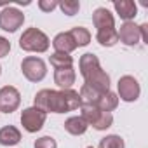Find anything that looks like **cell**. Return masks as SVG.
I'll use <instances>...</instances> for the list:
<instances>
[{
  "label": "cell",
  "instance_id": "6da1fadb",
  "mask_svg": "<svg viewBox=\"0 0 148 148\" xmlns=\"http://www.w3.org/2000/svg\"><path fill=\"white\" fill-rule=\"evenodd\" d=\"M80 96L73 89H63V91H52V89H42L35 94V106L40 108L45 113H64L73 112L80 106Z\"/></svg>",
  "mask_w": 148,
  "mask_h": 148
},
{
  "label": "cell",
  "instance_id": "7a4b0ae2",
  "mask_svg": "<svg viewBox=\"0 0 148 148\" xmlns=\"http://www.w3.org/2000/svg\"><path fill=\"white\" fill-rule=\"evenodd\" d=\"M49 45H51L49 37L44 32H40L38 28L25 30L19 38V47L26 52H45Z\"/></svg>",
  "mask_w": 148,
  "mask_h": 148
},
{
  "label": "cell",
  "instance_id": "3957f363",
  "mask_svg": "<svg viewBox=\"0 0 148 148\" xmlns=\"http://www.w3.org/2000/svg\"><path fill=\"white\" fill-rule=\"evenodd\" d=\"M21 70H23V75H25L30 82H40V80L47 75L45 63H44L40 58H35V56L25 58L23 63H21Z\"/></svg>",
  "mask_w": 148,
  "mask_h": 148
},
{
  "label": "cell",
  "instance_id": "277c9868",
  "mask_svg": "<svg viewBox=\"0 0 148 148\" xmlns=\"http://www.w3.org/2000/svg\"><path fill=\"white\" fill-rule=\"evenodd\" d=\"M45 119H47L45 112H42L37 106H30V108L23 110V113H21V125L28 132H37L44 127Z\"/></svg>",
  "mask_w": 148,
  "mask_h": 148
},
{
  "label": "cell",
  "instance_id": "5b68a950",
  "mask_svg": "<svg viewBox=\"0 0 148 148\" xmlns=\"http://www.w3.org/2000/svg\"><path fill=\"white\" fill-rule=\"evenodd\" d=\"M25 23V14L16 7H5L0 12V28L4 32L14 33L18 28H21Z\"/></svg>",
  "mask_w": 148,
  "mask_h": 148
},
{
  "label": "cell",
  "instance_id": "8992f818",
  "mask_svg": "<svg viewBox=\"0 0 148 148\" xmlns=\"http://www.w3.org/2000/svg\"><path fill=\"white\" fill-rule=\"evenodd\" d=\"M139 92H141V87H139V82L131 77V75H124L119 79V96L122 101L125 103H132L139 98Z\"/></svg>",
  "mask_w": 148,
  "mask_h": 148
},
{
  "label": "cell",
  "instance_id": "52a82bcc",
  "mask_svg": "<svg viewBox=\"0 0 148 148\" xmlns=\"http://www.w3.org/2000/svg\"><path fill=\"white\" fill-rule=\"evenodd\" d=\"M19 103H21V96L16 87L5 86L0 89V112L12 113L19 108Z\"/></svg>",
  "mask_w": 148,
  "mask_h": 148
},
{
  "label": "cell",
  "instance_id": "ba28073f",
  "mask_svg": "<svg viewBox=\"0 0 148 148\" xmlns=\"http://www.w3.org/2000/svg\"><path fill=\"white\" fill-rule=\"evenodd\" d=\"M84 80H86V86L92 87V89L98 91L99 94H105V92L110 91V77H108V73H106L103 68H99L98 71H94L92 75H89V77L84 79Z\"/></svg>",
  "mask_w": 148,
  "mask_h": 148
},
{
  "label": "cell",
  "instance_id": "9c48e42d",
  "mask_svg": "<svg viewBox=\"0 0 148 148\" xmlns=\"http://www.w3.org/2000/svg\"><path fill=\"white\" fill-rule=\"evenodd\" d=\"M119 33V40L125 45H136L141 38L139 35V26L134 25V21H125L122 26H120V32Z\"/></svg>",
  "mask_w": 148,
  "mask_h": 148
},
{
  "label": "cell",
  "instance_id": "30bf717a",
  "mask_svg": "<svg viewBox=\"0 0 148 148\" xmlns=\"http://www.w3.org/2000/svg\"><path fill=\"white\" fill-rule=\"evenodd\" d=\"M92 23H94V26L98 28V32L113 30V28H115L113 14H112L108 9H105V7H98V9L92 12Z\"/></svg>",
  "mask_w": 148,
  "mask_h": 148
},
{
  "label": "cell",
  "instance_id": "8fae6325",
  "mask_svg": "<svg viewBox=\"0 0 148 148\" xmlns=\"http://www.w3.org/2000/svg\"><path fill=\"white\" fill-rule=\"evenodd\" d=\"M75 70H73V66H68V68H58L54 71V82L58 84V87L63 89H71V86L75 84Z\"/></svg>",
  "mask_w": 148,
  "mask_h": 148
},
{
  "label": "cell",
  "instance_id": "7c38bea8",
  "mask_svg": "<svg viewBox=\"0 0 148 148\" xmlns=\"http://www.w3.org/2000/svg\"><path fill=\"white\" fill-rule=\"evenodd\" d=\"M79 68H80V75H82L84 79H87L89 75H92L94 71H98V70L101 68V64H99V59H98L96 54L86 52V54L80 58V61H79Z\"/></svg>",
  "mask_w": 148,
  "mask_h": 148
},
{
  "label": "cell",
  "instance_id": "4fadbf2b",
  "mask_svg": "<svg viewBox=\"0 0 148 148\" xmlns=\"http://www.w3.org/2000/svg\"><path fill=\"white\" fill-rule=\"evenodd\" d=\"M52 45L56 49V52H64V54H70L71 51L77 49V44L75 40L71 38L70 32H63V33H58L52 40Z\"/></svg>",
  "mask_w": 148,
  "mask_h": 148
},
{
  "label": "cell",
  "instance_id": "5bb4252c",
  "mask_svg": "<svg viewBox=\"0 0 148 148\" xmlns=\"http://www.w3.org/2000/svg\"><path fill=\"white\" fill-rule=\"evenodd\" d=\"M113 7H115L117 14L124 21H131L138 14V7H136L134 2H131V0H117V2H113Z\"/></svg>",
  "mask_w": 148,
  "mask_h": 148
},
{
  "label": "cell",
  "instance_id": "9a60e30c",
  "mask_svg": "<svg viewBox=\"0 0 148 148\" xmlns=\"http://www.w3.org/2000/svg\"><path fill=\"white\" fill-rule=\"evenodd\" d=\"M21 141V132L14 125H5L0 129V145L2 146H14Z\"/></svg>",
  "mask_w": 148,
  "mask_h": 148
},
{
  "label": "cell",
  "instance_id": "2e32d148",
  "mask_svg": "<svg viewBox=\"0 0 148 148\" xmlns=\"http://www.w3.org/2000/svg\"><path fill=\"white\" fill-rule=\"evenodd\" d=\"M87 124H86V120L82 119V117H70V119H66L64 120V129H66V132H70V134H73V136H80V134H84L86 131H87Z\"/></svg>",
  "mask_w": 148,
  "mask_h": 148
},
{
  "label": "cell",
  "instance_id": "e0dca14e",
  "mask_svg": "<svg viewBox=\"0 0 148 148\" xmlns=\"http://www.w3.org/2000/svg\"><path fill=\"white\" fill-rule=\"evenodd\" d=\"M101 112H113L117 106H119V96L115 94V92H112V91H108V92H105V94H101V98H99V101H98V105H96Z\"/></svg>",
  "mask_w": 148,
  "mask_h": 148
},
{
  "label": "cell",
  "instance_id": "ac0fdd59",
  "mask_svg": "<svg viewBox=\"0 0 148 148\" xmlns=\"http://www.w3.org/2000/svg\"><path fill=\"white\" fill-rule=\"evenodd\" d=\"M80 117L86 120V124L87 125H94L96 124V120L99 119V115H101V110L96 106V105H80Z\"/></svg>",
  "mask_w": 148,
  "mask_h": 148
},
{
  "label": "cell",
  "instance_id": "d6986e66",
  "mask_svg": "<svg viewBox=\"0 0 148 148\" xmlns=\"http://www.w3.org/2000/svg\"><path fill=\"white\" fill-rule=\"evenodd\" d=\"M70 35H71L73 40H75L77 47H84V45H87V44L91 42V32H89L87 28H84V26H75V28H71V30H70Z\"/></svg>",
  "mask_w": 148,
  "mask_h": 148
},
{
  "label": "cell",
  "instance_id": "ffe728a7",
  "mask_svg": "<svg viewBox=\"0 0 148 148\" xmlns=\"http://www.w3.org/2000/svg\"><path fill=\"white\" fill-rule=\"evenodd\" d=\"M79 96H80V103H82V105H98V101H99V98H101V94H99L98 91H94L92 87H89V86H86V84L80 87Z\"/></svg>",
  "mask_w": 148,
  "mask_h": 148
},
{
  "label": "cell",
  "instance_id": "44dd1931",
  "mask_svg": "<svg viewBox=\"0 0 148 148\" xmlns=\"http://www.w3.org/2000/svg\"><path fill=\"white\" fill-rule=\"evenodd\" d=\"M96 40L103 45V47H112L119 42V33L117 30H103V32H98L96 33Z\"/></svg>",
  "mask_w": 148,
  "mask_h": 148
},
{
  "label": "cell",
  "instance_id": "7402d4cb",
  "mask_svg": "<svg viewBox=\"0 0 148 148\" xmlns=\"http://www.w3.org/2000/svg\"><path fill=\"white\" fill-rule=\"evenodd\" d=\"M51 64L58 70V68H68V66H73V58L70 54H64V52H54L51 54L49 58Z\"/></svg>",
  "mask_w": 148,
  "mask_h": 148
},
{
  "label": "cell",
  "instance_id": "603a6c76",
  "mask_svg": "<svg viewBox=\"0 0 148 148\" xmlns=\"http://www.w3.org/2000/svg\"><path fill=\"white\" fill-rule=\"evenodd\" d=\"M99 148H125V143L120 136L110 134V136H106L99 141Z\"/></svg>",
  "mask_w": 148,
  "mask_h": 148
},
{
  "label": "cell",
  "instance_id": "cb8c5ba5",
  "mask_svg": "<svg viewBox=\"0 0 148 148\" xmlns=\"http://www.w3.org/2000/svg\"><path fill=\"white\" fill-rule=\"evenodd\" d=\"M58 7L66 14V16H75L80 9V4L75 0H64V2H58Z\"/></svg>",
  "mask_w": 148,
  "mask_h": 148
},
{
  "label": "cell",
  "instance_id": "d4e9b609",
  "mask_svg": "<svg viewBox=\"0 0 148 148\" xmlns=\"http://www.w3.org/2000/svg\"><path fill=\"white\" fill-rule=\"evenodd\" d=\"M112 124H113V115L108 113V112H101L99 119L96 120V124H94L92 127H94L96 131H105V129L112 127Z\"/></svg>",
  "mask_w": 148,
  "mask_h": 148
},
{
  "label": "cell",
  "instance_id": "484cf974",
  "mask_svg": "<svg viewBox=\"0 0 148 148\" xmlns=\"http://www.w3.org/2000/svg\"><path fill=\"white\" fill-rule=\"evenodd\" d=\"M35 148H58V143L51 136H42L35 141Z\"/></svg>",
  "mask_w": 148,
  "mask_h": 148
},
{
  "label": "cell",
  "instance_id": "4316f807",
  "mask_svg": "<svg viewBox=\"0 0 148 148\" xmlns=\"http://www.w3.org/2000/svg\"><path fill=\"white\" fill-rule=\"evenodd\" d=\"M38 7H40V11H44V12H51V11H54V9L58 7V2H56V0H40V2H38Z\"/></svg>",
  "mask_w": 148,
  "mask_h": 148
},
{
  "label": "cell",
  "instance_id": "83f0119b",
  "mask_svg": "<svg viewBox=\"0 0 148 148\" xmlns=\"http://www.w3.org/2000/svg\"><path fill=\"white\" fill-rule=\"evenodd\" d=\"M11 51V42L5 37H0V58H5Z\"/></svg>",
  "mask_w": 148,
  "mask_h": 148
},
{
  "label": "cell",
  "instance_id": "f1b7e54d",
  "mask_svg": "<svg viewBox=\"0 0 148 148\" xmlns=\"http://www.w3.org/2000/svg\"><path fill=\"white\" fill-rule=\"evenodd\" d=\"M139 35H141L143 42H145V44H148V25H146V23L139 25Z\"/></svg>",
  "mask_w": 148,
  "mask_h": 148
},
{
  "label": "cell",
  "instance_id": "f546056e",
  "mask_svg": "<svg viewBox=\"0 0 148 148\" xmlns=\"http://www.w3.org/2000/svg\"><path fill=\"white\" fill-rule=\"evenodd\" d=\"M0 73H2V66H0Z\"/></svg>",
  "mask_w": 148,
  "mask_h": 148
},
{
  "label": "cell",
  "instance_id": "4dcf8cb0",
  "mask_svg": "<svg viewBox=\"0 0 148 148\" xmlns=\"http://www.w3.org/2000/svg\"><path fill=\"white\" fill-rule=\"evenodd\" d=\"M87 148H94V146H87Z\"/></svg>",
  "mask_w": 148,
  "mask_h": 148
}]
</instances>
